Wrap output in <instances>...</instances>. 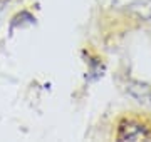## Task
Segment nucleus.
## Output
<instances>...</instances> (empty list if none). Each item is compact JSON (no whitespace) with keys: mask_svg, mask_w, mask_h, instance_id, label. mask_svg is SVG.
<instances>
[{"mask_svg":"<svg viewBox=\"0 0 151 142\" xmlns=\"http://www.w3.org/2000/svg\"><path fill=\"white\" fill-rule=\"evenodd\" d=\"M151 136L150 129L136 120H123L118 129L119 141H143Z\"/></svg>","mask_w":151,"mask_h":142,"instance_id":"1","label":"nucleus"}]
</instances>
